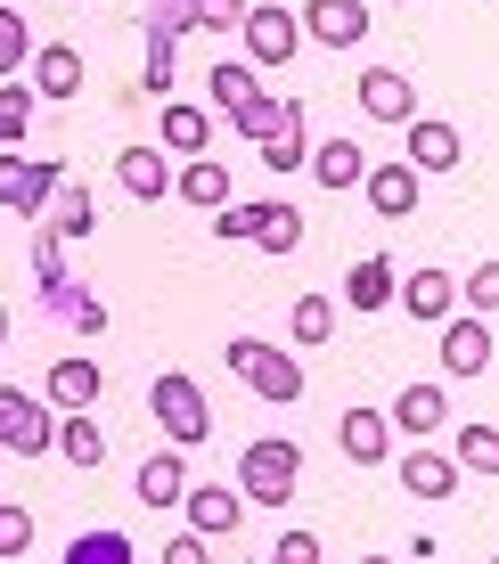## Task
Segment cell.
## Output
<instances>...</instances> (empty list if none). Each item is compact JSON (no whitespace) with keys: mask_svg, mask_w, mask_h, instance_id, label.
Returning a JSON list of instances; mask_svg holds the SVG:
<instances>
[{"mask_svg":"<svg viewBox=\"0 0 499 564\" xmlns=\"http://www.w3.org/2000/svg\"><path fill=\"white\" fill-rule=\"evenodd\" d=\"M83 90V50L74 42H42L33 50V99H74Z\"/></svg>","mask_w":499,"mask_h":564,"instance_id":"d6986e66","label":"cell"},{"mask_svg":"<svg viewBox=\"0 0 499 564\" xmlns=\"http://www.w3.org/2000/svg\"><path fill=\"white\" fill-rule=\"evenodd\" d=\"M386 425H393V434H410V442H434L451 425V393H443V384H401Z\"/></svg>","mask_w":499,"mask_h":564,"instance_id":"30bf717a","label":"cell"},{"mask_svg":"<svg viewBox=\"0 0 499 564\" xmlns=\"http://www.w3.org/2000/svg\"><path fill=\"white\" fill-rule=\"evenodd\" d=\"M393 279H401L393 254H360L352 270H344V303H352L360 319H369V311H386V303H393Z\"/></svg>","mask_w":499,"mask_h":564,"instance_id":"ffe728a7","label":"cell"},{"mask_svg":"<svg viewBox=\"0 0 499 564\" xmlns=\"http://www.w3.org/2000/svg\"><path fill=\"white\" fill-rule=\"evenodd\" d=\"M393 303L410 311V319H426V327H443L451 311H458V279L443 262H426V270H410V279H393Z\"/></svg>","mask_w":499,"mask_h":564,"instance_id":"9c48e42d","label":"cell"},{"mask_svg":"<svg viewBox=\"0 0 499 564\" xmlns=\"http://www.w3.org/2000/svg\"><path fill=\"white\" fill-rule=\"evenodd\" d=\"M0 344H9V303H0Z\"/></svg>","mask_w":499,"mask_h":564,"instance_id":"60d3db41","label":"cell"},{"mask_svg":"<svg viewBox=\"0 0 499 564\" xmlns=\"http://www.w3.org/2000/svg\"><path fill=\"white\" fill-rule=\"evenodd\" d=\"M66 564H131V540L123 532H83L66 549Z\"/></svg>","mask_w":499,"mask_h":564,"instance_id":"d590c367","label":"cell"},{"mask_svg":"<svg viewBox=\"0 0 499 564\" xmlns=\"http://www.w3.org/2000/svg\"><path fill=\"white\" fill-rule=\"evenodd\" d=\"M262 164H271V172H303V107L286 115L271 140H262Z\"/></svg>","mask_w":499,"mask_h":564,"instance_id":"d6a6232c","label":"cell"},{"mask_svg":"<svg viewBox=\"0 0 499 564\" xmlns=\"http://www.w3.org/2000/svg\"><path fill=\"white\" fill-rule=\"evenodd\" d=\"M303 482V451L286 434H262L238 451V499H254V508H286Z\"/></svg>","mask_w":499,"mask_h":564,"instance_id":"6da1fadb","label":"cell"},{"mask_svg":"<svg viewBox=\"0 0 499 564\" xmlns=\"http://www.w3.org/2000/svg\"><path fill=\"white\" fill-rule=\"evenodd\" d=\"M336 442H344V458H352V466H386V458H393V425H386V410H344Z\"/></svg>","mask_w":499,"mask_h":564,"instance_id":"ac0fdd59","label":"cell"},{"mask_svg":"<svg viewBox=\"0 0 499 564\" xmlns=\"http://www.w3.org/2000/svg\"><path fill=\"white\" fill-rule=\"evenodd\" d=\"M401 491L410 499H451L458 491V458L451 451H410L401 458Z\"/></svg>","mask_w":499,"mask_h":564,"instance_id":"7402d4cb","label":"cell"},{"mask_svg":"<svg viewBox=\"0 0 499 564\" xmlns=\"http://www.w3.org/2000/svg\"><path fill=\"white\" fill-rule=\"evenodd\" d=\"M172 188H181V205L221 213V205H229V164H214V155H188V164L172 172Z\"/></svg>","mask_w":499,"mask_h":564,"instance_id":"44dd1931","label":"cell"},{"mask_svg":"<svg viewBox=\"0 0 499 564\" xmlns=\"http://www.w3.org/2000/svg\"><path fill=\"white\" fill-rule=\"evenodd\" d=\"M238 33H246V57H254V66H286V57L303 50V33H295V9H279V0L246 9V17H238Z\"/></svg>","mask_w":499,"mask_h":564,"instance_id":"52a82bcc","label":"cell"},{"mask_svg":"<svg viewBox=\"0 0 499 564\" xmlns=\"http://www.w3.org/2000/svg\"><path fill=\"white\" fill-rule=\"evenodd\" d=\"M360 172H369V155H360L352 140H319L312 148V181L319 188H360Z\"/></svg>","mask_w":499,"mask_h":564,"instance_id":"83f0119b","label":"cell"},{"mask_svg":"<svg viewBox=\"0 0 499 564\" xmlns=\"http://www.w3.org/2000/svg\"><path fill=\"white\" fill-rule=\"evenodd\" d=\"M352 99H360V115H377V123H410V115H417L410 74H393V66H360Z\"/></svg>","mask_w":499,"mask_h":564,"instance_id":"7c38bea8","label":"cell"},{"mask_svg":"<svg viewBox=\"0 0 499 564\" xmlns=\"http://www.w3.org/2000/svg\"><path fill=\"white\" fill-rule=\"evenodd\" d=\"M115 188H123V197H140V205H156L164 188H172L164 148H115Z\"/></svg>","mask_w":499,"mask_h":564,"instance_id":"e0dca14e","label":"cell"},{"mask_svg":"<svg viewBox=\"0 0 499 564\" xmlns=\"http://www.w3.org/2000/svg\"><path fill=\"white\" fill-rule=\"evenodd\" d=\"M42 213H50V221H42L50 238H90V213H99V205H90L83 181H57V197H50Z\"/></svg>","mask_w":499,"mask_h":564,"instance_id":"4316f807","label":"cell"},{"mask_svg":"<svg viewBox=\"0 0 499 564\" xmlns=\"http://www.w3.org/2000/svg\"><path fill=\"white\" fill-rule=\"evenodd\" d=\"M360 181H369V205L386 213V221H410V213H417V197H426V181H417V172L401 164V155H393V164H369Z\"/></svg>","mask_w":499,"mask_h":564,"instance_id":"2e32d148","label":"cell"},{"mask_svg":"<svg viewBox=\"0 0 499 564\" xmlns=\"http://www.w3.org/2000/svg\"><path fill=\"white\" fill-rule=\"evenodd\" d=\"M458 475H499V425H484V417H475V425H458Z\"/></svg>","mask_w":499,"mask_h":564,"instance_id":"f546056e","label":"cell"},{"mask_svg":"<svg viewBox=\"0 0 499 564\" xmlns=\"http://www.w3.org/2000/svg\"><path fill=\"white\" fill-rule=\"evenodd\" d=\"M214 229H221L229 246H238V238L262 246V254H295V246H303V213L279 205V197H262V205H221Z\"/></svg>","mask_w":499,"mask_h":564,"instance_id":"277c9868","label":"cell"},{"mask_svg":"<svg viewBox=\"0 0 499 564\" xmlns=\"http://www.w3.org/2000/svg\"><path fill=\"white\" fill-rule=\"evenodd\" d=\"M238 508H246V499L229 491V482H188V491H181V516H188V532H197V540L238 532Z\"/></svg>","mask_w":499,"mask_h":564,"instance_id":"9a60e30c","label":"cell"},{"mask_svg":"<svg viewBox=\"0 0 499 564\" xmlns=\"http://www.w3.org/2000/svg\"><path fill=\"white\" fill-rule=\"evenodd\" d=\"M66 466H99L107 458V425L90 417V410H66V425H57V442H50Z\"/></svg>","mask_w":499,"mask_h":564,"instance_id":"484cf974","label":"cell"},{"mask_svg":"<svg viewBox=\"0 0 499 564\" xmlns=\"http://www.w3.org/2000/svg\"><path fill=\"white\" fill-rule=\"evenodd\" d=\"M33 107H42V99H33V83H0V148H17V140H25Z\"/></svg>","mask_w":499,"mask_h":564,"instance_id":"1f68e13d","label":"cell"},{"mask_svg":"<svg viewBox=\"0 0 499 564\" xmlns=\"http://www.w3.org/2000/svg\"><path fill=\"white\" fill-rule=\"evenodd\" d=\"M50 442H57V417H50L33 393L0 384V451H17V458H42Z\"/></svg>","mask_w":499,"mask_h":564,"instance_id":"8992f818","label":"cell"},{"mask_svg":"<svg viewBox=\"0 0 499 564\" xmlns=\"http://www.w3.org/2000/svg\"><path fill=\"white\" fill-rule=\"evenodd\" d=\"M205 90H214V107H221V115H238V107L254 99L262 83H254V66H238V57H221V66L205 74Z\"/></svg>","mask_w":499,"mask_h":564,"instance_id":"4dcf8cb0","label":"cell"},{"mask_svg":"<svg viewBox=\"0 0 499 564\" xmlns=\"http://www.w3.org/2000/svg\"><path fill=\"white\" fill-rule=\"evenodd\" d=\"M33 279H42V303H57V311L74 303V286H83V279H66V238L33 229Z\"/></svg>","mask_w":499,"mask_h":564,"instance_id":"d4e9b609","label":"cell"},{"mask_svg":"<svg viewBox=\"0 0 499 564\" xmlns=\"http://www.w3.org/2000/svg\"><path fill=\"white\" fill-rule=\"evenodd\" d=\"M99 360H90V352H66V360H50V377H42V401H50V410L57 417H66V410H90V401H99Z\"/></svg>","mask_w":499,"mask_h":564,"instance_id":"4fadbf2b","label":"cell"},{"mask_svg":"<svg viewBox=\"0 0 499 564\" xmlns=\"http://www.w3.org/2000/svg\"><path fill=\"white\" fill-rule=\"evenodd\" d=\"M9 564H33V556H9Z\"/></svg>","mask_w":499,"mask_h":564,"instance_id":"7bdbcfd3","label":"cell"},{"mask_svg":"<svg viewBox=\"0 0 499 564\" xmlns=\"http://www.w3.org/2000/svg\"><path fill=\"white\" fill-rule=\"evenodd\" d=\"M238 17H246V0H197V25L205 33H229Z\"/></svg>","mask_w":499,"mask_h":564,"instance_id":"f35d334b","label":"cell"},{"mask_svg":"<svg viewBox=\"0 0 499 564\" xmlns=\"http://www.w3.org/2000/svg\"><path fill=\"white\" fill-rule=\"evenodd\" d=\"M360 564H393V556H360Z\"/></svg>","mask_w":499,"mask_h":564,"instance_id":"b9f144b4","label":"cell"},{"mask_svg":"<svg viewBox=\"0 0 499 564\" xmlns=\"http://www.w3.org/2000/svg\"><path fill=\"white\" fill-rule=\"evenodd\" d=\"M156 131H164V155H205V140H214V115L188 107V99H164Z\"/></svg>","mask_w":499,"mask_h":564,"instance_id":"603a6c76","label":"cell"},{"mask_svg":"<svg viewBox=\"0 0 499 564\" xmlns=\"http://www.w3.org/2000/svg\"><path fill=\"white\" fill-rule=\"evenodd\" d=\"M295 33H312L319 50H352L360 33H369V0H303Z\"/></svg>","mask_w":499,"mask_h":564,"instance_id":"ba28073f","label":"cell"},{"mask_svg":"<svg viewBox=\"0 0 499 564\" xmlns=\"http://www.w3.org/2000/svg\"><path fill=\"white\" fill-rule=\"evenodd\" d=\"M443 368H451V377H484V368H491V319L451 311V319H443Z\"/></svg>","mask_w":499,"mask_h":564,"instance_id":"5bb4252c","label":"cell"},{"mask_svg":"<svg viewBox=\"0 0 499 564\" xmlns=\"http://www.w3.org/2000/svg\"><path fill=\"white\" fill-rule=\"evenodd\" d=\"M286 327H295V344H303V352H319V344L336 336V303H328V295H295Z\"/></svg>","mask_w":499,"mask_h":564,"instance_id":"f1b7e54d","label":"cell"},{"mask_svg":"<svg viewBox=\"0 0 499 564\" xmlns=\"http://www.w3.org/2000/svg\"><path fill=\"white\" fill-rule=\"evenodd\" d=\"M57 181H66L57 155H0V205H9V213H33V221H42V205L57 197Z\"/></svg>","mask_w":499,"mask_h":564,"instance_id":"5b68a950","label":"cell"},{"mask_svg":"<svg viewBox=\"0 0 499 564\" xmlns=\"http://www.w3.org/2000/svg\"><path fill=\"white\" fill-rule=\"evenodd\" d=\"M0 556H33V516L25 508H0Z\"/></svg>","mask_w":499,"mask_h":564,"instance_id":"8d00e7d4","label":"cell"},{"mask_svg":"<svg viewBox=\"0 0 499 564\" xmlns=\"http://www.w3.org/2000/svg\"><path fill=\"white\" fill-rule=\"evenodd\" d=\"M164 564H214V540L181 532V540H172V549H164Z\"/></svg>","mask_w":499,"mask_h":564,"instance_id":"ab89813d","label":"cell"},{"mask_svg":"<svg viewBox=\"0 0 499 564\" xmlns=\"http://www.w3.org/2000/svg\"><path fill=\"white\" fill-rule=\"evenodd\" d=\"M148 417L172 434V451H197V442L214 434V410H205L197 377H181V368H164V377L148 384Z\"/></svg>","mask_w":499,"mask_h":564,"instance_id":"3957f363","label":"cell"},{"mask_svg":"<svg viewBox=\"0 0 499 564\" xmlns=\"http://www.w3.org/2000/svg\"><path fill=\"white\" fill-rule=\"evenodd\" d=\"M131 491L148 499V508H181V491H188V458L181 451H156L140 466V482H131Z\"/></svg>","mask_w":499,"mask_h":564,"instance_id":"cb8c5ba5","label":"cell"},{"mask_svg":"<svg viewBox=\"0 0 499 564\" xmlns=\"http://www.w3.org/2000/svg\"><path fill=\"white\" fill-rule=\"evenodd\" d=\"M229 377H246L271 410H286V401H303V360L295 352H279V344H262V336H229Z\"/></svg>","mask_w":499,"mask_h":564,"instance_id":"7a4b0ae2","label":"cell"},{"mask_svg":"<svg viewBox=\"0 0 499 564\" xmlns=\"http://www.w3.org/2000/svg\"><path fill=\"white\" fill-rule=\"evenodd\" d=\"M271 564H319V540H312V532H279Z\"/></svg>","mask_w":499,"mask_h":564,"instance_id":"74e56055","label":"cell"},{"mask_svg":"<svg viewBox=\"0 0 499 564\" xmlns=\"http://www.w3.org/2000/svg\"><path fill=\"white\" fill-rule=\"evenodd\" d=\"M410 155H401V164L417 172V181H426V172H458V155H467V140H458V123H434V115H410Z\"/></svg>","mask_w":499,"mask_h":564,"instance_id":"8fae6325","label":"cell"},{"mask_svg":"<svg viewBox=\"0 0 499 564\" xmlns=\"http://www.w3.org/2000/svg\"><path fill=\"white\" fill-rule=\"evenodd\" d=\"M458 303H467L475 319H491V311H499V262H475L467 279H458Z\"/></svg>","mask_w":499,"mask_h":564,"instance_id":"e575fe53","label":"cell"},{"mask_svg":"<svg viewBox=\"0 0 499 564\" xmlns=\"http://www.w3.org/2000/svg\"><path fill=\"white\" fill-rule=\"evenodd\" d=\"M33 57V25L17 9H0V83H17V66Z\"/></svg>","mask_w":499,"mask_h":564,"instance_id":"836d02e7","label":"cell"}]
</instances>
